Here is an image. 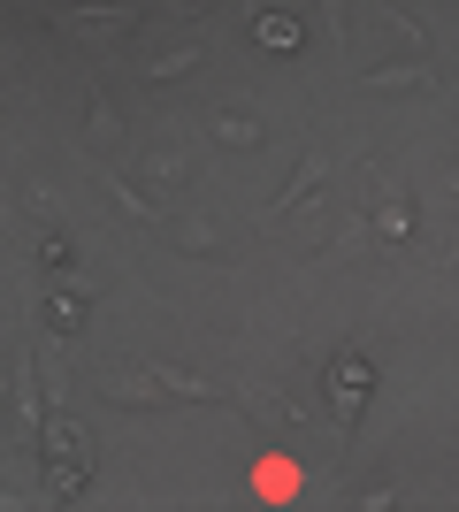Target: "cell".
I'll return each instance as SVG.
<instances>
[{
    "label": "cell",
    "instance_id": "cell-12",
    "mask_svg": "<svg viewBox=\"0 0 459 512\" xmlns=\"http://www.w3.org/2000/svg\"><path fill=\"white\" fill-rule=\"evenodd\" d=\"M184 69H199V46H169L161 62H146V85H169V77H184Z\"/></svg>",
    "mask_w": 459,
    "mask_h": 512
},
{
    "label": "cell",
    "instance_id": "cell-14",
    "mask_svg": "<svg viewBox=\"0 0 459 512\" xmlns=\"http://www.w3.org/2000/svg\"><path fill=\"white\" fill-rule=\"evenodd\" d=\"M368 85H391V92H414V85H429V69H421V62H406V69H368Z\"/></svg>",
    "mask_w": 459,
    "mask_h": 512
},
{
    "label": "cell",
    "instance_id": "cell-9",
    "mask_svg": "<svg viewBox=\"0 0 459 512\" xmlns=\"http://www.w3.org/2000/svg\"><path fill=\"white\" fill-rule=\"evenodd\" d=\"M153 383H161V398H176V406L215 398V383H207V375H192V367H153Z\"/></svg>",
    "mask_w": 459,
    "mask_h": 512
},
{
    "label": "cell",
    "instance_id": "cell-1",
    "mask_svg": "<svg viewBox=\"0 0 459 512\" xmlns=\"http://www.w3.org/2000/svg\"><path fill=\"white\" fill-rule=\"evenodd\" d=\"M39 451H46V497L54 505H77L92 490V444L69 413H46L39 421Z\"/></svg>",
    "mask_w": 459,
    "mask_h": 512
},
{
    "label": "cell",
    "instance_id": "cell-11",
    "mask_svg": "<svg viewBox=\"0 0 459 512\" xmlns=\"http://www.w3.org/2000/svg\"><path fill=\"white\" fill-rule=\"evenodd\" d=\"M146 176H153V184H184V176H192L184 146H153V153H146Z\"/></svg>",
    "mask_w": 459,
    "mask_h": 512
},
{
    "label": "cell",
    "instance_id": "cell-4",
    "mask_svg": "<svg viewBox=\"0 0 459 512\" xmlns=\"http://www.w3.org/2000/svg\"><path fill=\"white\" fill-rule=\"evenodd\" d=\"M62 31H77V39H123V31H138V8H69Z\"/></svg>",
    "mask_w": 459,
    "mask_h": 512
},
{
    "label": "cell",
    "instance_id": "cell-5",
    "mask_svg": "<svg viewBox=\"0 0 459 512\" xmlns=\"http://www.w3.org/2000/svg\"><path fill=\"white\" fill-rule=\"evenodd\" d=\"M207 130H215V146H230V153H253V146H268V130L245 115V107H215L207 115Z\"/></svg>",
    "mask_w": 459,
    "mask_h": 512
},
{
    "label": "cell",
    "instance_id": "cell-8",
    "mask_svg": "<svg viewBox=\"0 0 459 512\" xmlns=\"http://www.w3.org/2000/svg\"><path fill=\"white\" fill-rule=\"evenodd\" d=\"M253 39H261V46H276V54H291V46H299L306 31H299V16H291V8H261V16H253Z\"/></svg>",
    "mask_w": 459,
    "mask_h": 512
},
{
    "label": "cell",
    "instance_id": "cell-2",
    "mask_svg": "<svg viewBox=\"0 0 459 512\" xmlns=\"http://www.w3.org/2000/svg\"><path fill=\"white\" fill-rule=\"evenodd\" d=\"M368 390H375V367H368V352H337L329 360V421L337 428H360V413H368Z\"/></svg>",
    "mask_w": 459,
    "mask_h": 512
},
{
    "label": "cell",
    "instance_id": "cell-19",
    "mask_svg": "<svg viewBox=\"0 0 459 512\" xmlns=\"http://www.w3.org/2000/svg\"><path fill=\"white\" fill-rule=\"evenodd\" d=\"M176 16H207V8H215V0H169Z\"/></svg>",
    "mask_w": 459,
    "mask_h": 512
},
{
    "label": "cell",
    "instance_id": "cell-17",
    "mask_svg": "<svg viewBox=\"0 0 459 512\" xmlns=\"http://www.w3.org/2000/svg\"><path fill=\"white\" fill-rule=\"evenodd\" d=\"M176 245L184 253H215V222H176Z\"/></svg>",
    "mask_w": 459,
    "mask_h": 512
},
{
    "label": "cell",
    "instance_id": "cell-3",
    "mask_svg": "<svg viewBox=\"0 0 459 512\" xmlns=\"http://www.w3.org/2000/svg\"><path fill=\"white\" fill-rule=\"evenodd\" d=\"M322 184H329V161H322V146H306L299 176H291L284 192H276V199H268V207H261V230H284V222H291V214H299V207H306V199H314V192H322Z\"/></svg>",
    "mask_w": 459,
    "mask_h": 512
},
{
    "label": "cell",
    "instance_id": "cell-7",
    "mask_svg": "<svg viewBox=\"0 0 459 512\" xmlns=\"http://www.w3.org/2000/svg\"><path fill=\"white\" fill-rule=\"evenodd\" d=\"M375 230H383V245H406V237H414V199L398 192V184H383V199H375Z\"/></svg>",
    "mask_w": 459,
    "mask_h": 512
},
{
    "label": "cell",
    "instance_id": "cell-6",
    "mask_svg": "<svg viewBox=\"0 0 459 512\" xmlns=\"http://www.w3.org/2000/svg\"><path fill=\"white\" fill-rule=\"evenodd\" d=\"M100 390H108L115 406H161V383H153V367H108V375H100Z\"/></svg>",
    "mask_w": 459,
    "mask_h": 512
},
{
    "label": "cell",
    "instance_id": "cell-13",
    "mask_svg": "<svg viewBox=\"0 0 459 512\" xmlns=\"http://www.w3.org/2000/svg\"><path fill=\"white\" fill-rule=\"evenodd\" d=\"M108 192H115V207H123V214H138V222H161V207H153V199L138 192L131 176H108Z\"/></svg>",
    "mask_w": 459,
    "mask_h": 512
},
{
    "label": "cell",
    "instance_id": "cell-10",
    "mask_svg": "<svg viewBox=\"0 0 459 512\" xmlns=\"http://www.w3.org/2000/svg\"><path fill=\"white\" fill-rule=\"evenodd\" d=\"M46 329H54V337H77V329H85V291H46Z\"/></svg>",
    "mask_w": 459,
    "mask_h": 512
},
{
    "label": "cell",
    "instance_id": "cell-16",
    "mask_svg": "<svg viewBox=\"0 0 459 512\" xmlns=\"http://www.w3.org/2000/svg\"><path fill=\"white\" fill-rule=\"evenodd\" d=\"M39 268H46V276H69V268H77V245H69V237H46V245H39Z\"/></svg>",
    "mask_w": 459,
    "mask_h": 512
},
{
    "label": "cell",
    "instance_id": "cell-18",
    "mask_svg": "<svg viewBox=\"0 0 459 512\" xmlns=\"http://www.w3.org/2000/svg\"><path fill=\"white\" fill-rule=\"evenodd\" d=\"M314 8H322V31H329L337 46H345V16H337V0H314Z\"/></svg>",
    "mask_w": 459,
    "mask_h": 512
},
{
    "label": "cell",
    "instance_id": "cell-15",
    "mask_svg": "<svg viewBox=\"0 0 459 512\" xmlns=\"http://www.w3.org/2000/svg\"><path fill=\"white\" fill-rule=\"evenodd\" d=\"M92 146H115V130H123V123H115V107H108V92H92Z\"/></svg>",
    "mask_w": 459,
    "mask_h": 512
}]
</instances>
